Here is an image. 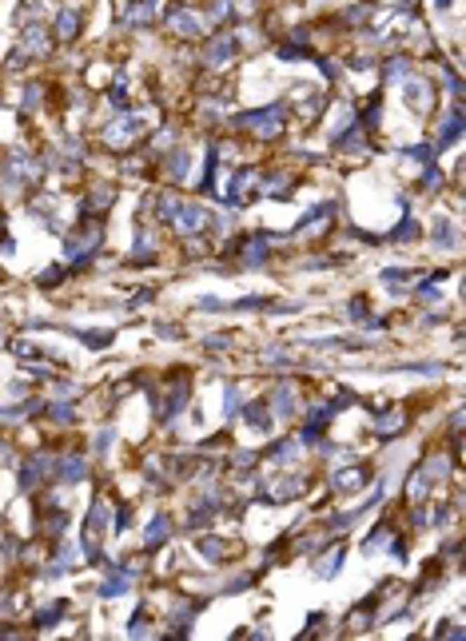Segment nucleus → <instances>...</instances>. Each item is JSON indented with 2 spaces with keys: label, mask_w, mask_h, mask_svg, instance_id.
I'll list each match as a JSON object with an SVG mask.
<instances>
[{
  "label": "nucleus",
  "mask_w": 466,
  "mask_h": 641,
  "mask_svg": "<svg viewBox=\"0 0 466 641\" xmlns=\"http://www.w3.org/2000/svg\"><path fill=\"white\" fill-rule=\"evenodd\" d=\"M235 128H239V132H251V136H259V140H275L283 132V108L279 104H267V108H259V112H244V116L235 120Z\"/></svg>",
  "instance_id": "1"
},
{
  "label": "nucleus",
  "mask_w": 466,
  "mask_h": 641,
  "mask_svg": "<svg viewBox=\"0 0 466 641\" xmlns=\"http://www.w3.org/2000/svg\"><path fill=\"white\" fill-rule=\"evenodd\" d=\"M56 474V454L52 450H32L20 462V490H36L40 482H48Z\"/></svg>",
  "instance_id": "2"
},
{
  "label": "nucleus",
  "mask_w": 466,
  "mask_h": 641,
  "mask_svg": "<svg viewBox=\"0 0 466 641\" xmlns=\"http://www.w3.org/2000/svg\"><path fill=\"white\" fill-rule=\"evenodd\" d=\"M100 239H104V227H100V223H84L76 235H68V239H64V255H72L76 263H84L88 255L100 247Z\"/></svg>",
  "instance_id": "3"
},
{
  "label": "nucleus",
  "mask_w": 466,
  "mask_h": 641,
  "mask_svg": "<svg viewBox=\"0 0 466 641\" xmlns=\"http://www.w3.org/2000/svg\"><path fill=\"white\" fill-rule=\"evenodd\" d=\"M172 223H175V231H180V235L192 239V235H199L211 223V211L204 208V203H180L175 215H172Z\"/></svg>",
  "instance_id": "4"
},
{
  "label": "nucleus",
  "mask_w": 466,
  "mask_h": 641,
  "mask_svg": "<svg viewBox=\"0 0 466 641\" xmlns=\"http://www.w3.org/2000/svg\"><path fill=\"white\" fill-rule=\"evenodd\" d=\"M235 52H239V44H235L232 32H215V36L208 40V48H204V64H211V68H227V64L235 60Z\"/></svg>",
  "instance_id": "5"
},
{
  "label": "nucleus",
  "mask_w": 466,
  "mask_h": 641,
  "mask_svg": "<svg viewBox=\"0 0 466 641\" xmlns=\"http://www.w3.org/2000/svg\"><path fill=\"white\" fill-rule=\"evenodd\" d=\"M144 128H140V116H132V112H124L120 120L108 123V132H104V140H108V148H128L135 136H140Z\"/></svg>",
  "instance_id": "6"
},
{
  "label": "nucleus",
  "mask_w": 466,
  "mask_h": 641,
  "mask_svg": "<svg viewBox=\"0 0 466 641\" xmlns=\"http://www.w3.org/2000/svg\"><path fill=\"white\" fill-rule=\"evenodd\" d=\"M187 391H192V386H187V379H184V382H172V391H168L164 398H156V419H160L164 426H168V422H172L180 410H184Z\"/></svg>",
  "instance_id": "7"
},
{
  "label": "nucleus",
  "mask_w": 466,
  "mask_h": 641,
  "mask_svg": "<svg viewBox=\"0 0 466 641\" xmlns=\"http://www.w3.org/2000/svg\"><path fill=\"white\" fill-rule=\"evenodd\" d=\"M367 554H394V558H406V546H403V538L391 530V526H379V530H371V538H367V546H363Z\"/></svg>",
  "instance_id": "8"
},
{
  "label": "nucleus",
  "mask_w": 466,
  "mask_h": 641,
  "mask_svg": "<svg viewBox=\"0 0 466 641\" xmlns=\"http://www.w3.org/2000/svg\"><path fill=\"white\" fill-rule=\"evenodd\" d=\"M168 28H172L175 36H199V32H204V16L184 8V4H175L172 13H168Z\"/></svg>",
  "instance_id": "9"
},
{
  "label": "nucleus",
  "mask_w": 466,
  "mask_h": 641,
  "mask_svg": "<svg viewBox=\"0 0 466 641\" xmlns=\"http://www.w3.org/2000/svg\"><path fill=\"white\" fill-rule=\"evenodd\" d=\"M52 478H60V482H80V478H88V458L84 454H60L56 458V474Z\"/></svg>",
  "instance_id": "10"
},
{
  "label": "nucleus",
  "mask_w": 466,
  "mask_h": 641,
  "mask_svg": "<svg viewBox=\"0 0 466 641\" xmlns=\"http://www.w3.org/2000/svg\"><path fill=\"white\" fill-rule=\"evenodd\" d=\"M267 251H271V235H251V239H244V247H239V255H244L247 267H263V263H267Z\"/></svg>",
  "instance_id": "11"
},
{
  "label": "nucleus",
  "mask_w": 466,
  "mask_h": 641,
  "mask_svg": "<svg viewBox=\"0 0 466 641\" xmlns=\"http://www.w3.org/2000/svg\"><path fill=\"white\" fill-rule=\"evenodd\" d=\"M172 530H175V526H172V514L156 510V518L147 522V534H144V538H147V550H160V546L172 538Z\"/></svg>",
  "instance_id": "12"
},
{
  "label": "nucleus",
  "mask_w": 466,
  "mask_h": 641,
  "mask_svg": "<svg viewBox=\"0 0 466 641\" xmlns=\"http://www.w3.org/2000/svg\"><path fill=\"white\" fill-rule=\"evenodd\" d=\"M4 172L13 175L16 184H36V175H40V168L32 163V156H8V163H4Z\"/></svg>",
  "instance_id": "13"
},
{
  "label": "nucleus",
  "mask_w": 466,
  "mask_h": 641,
  "mask_svg": "<svg viewBox=\"0 0 466 641\" xmlns=\"http://www.w3.org/2000/svg\"><path fill=\"white\" fill-rule=\"evenodd\" d=\"M271 410H275L279 419H295L299 403H295V386H291V382H279V386L271 391Z\"/></svg>",
  "instance_id": "14"
},
{
  "label": "nucleus",
  "mask_w": 466,
  "mask_h": 641,
  "mask_svg": "<svg viewBox=\"0 0 466 641\" xmlns=\"http://www.w3.org/2000/svg\"><path fill=\"white\" fill-rule=\"evenodd\" d=\"M403 96H406V104H411L415 112H427L430 108V84H427V80L406 76V80H403Z\"/></svg>",
  "instance_id": "15"
},
{
  "label": "nucleus",
  "mask_w": 466,
  "mask_h": 641,
  "mask_svg": "<svg viewBox=\"0 0 466 641\" xmlns=\"http://www.w3.org/2000/svg\"><path fill=\"white\" fill-rule=\"evenodd\" d=\"M371 426H375L379 438H394L399 431H406V414H403V410H382V414H375Z\"/></svg>",
  "instance_id": "16"
},
{
  "label": "nucleus",
  "mask_w": 466,
  "mask_h": 641,
  "mask_svg": "<svg viewBox=\"0 0 466 641\" xmlns=\"http://www.w3.org/2000/svg\"><path fill=\"white\" fill-rule=\"evenodd\" d=\"M367 470L363 466H351V470H335V490H343V494H351V490H363V486H367Z\"/></svg>",
  "instance_id": "17"
},
{
  "label": "nucleus",
  "mask_w": 466,
  "mask_h": 641,
  "mask_svg": "<svg viewBox=\"0 0 466 641\" xmlns=\"http://www.w3.org/2000/svg\"><path fill=\"white\" fill-rule=\"evenodd\" d=\"M152 16H156V0H132V8H128L120 20L132 28H144V25H152Z\"/></svg>",
  "instance_id": "18"
},
{
  "label": "nucleus",
  "mask_w": 466,
  "mask_h": 641,
  "mask_svg": "<svg viewBox=\"0 0 466 641\" xmlns=\"http://www.w3.org/2000/svg\"><path fill=\"white\" fill-rule=\"evenodd\" d=\"M255 184H259V172H255V168L239 172V175L232 180V196H227V199H232V203H244V199L251 196V191H255Z\"/></svg>",
  "instance_id": "19"
},
{
  "label": "nucleus",
  "mask_w": 466,
  "mask_h": 641,
  "mask_svg": "<svg viewBox=\"0 0 466 641\" xmlns=\"http://www.w3.org/2000/svg\"><path fill=\"white\" fill-rule=\"evenodd\" d=\"M52 28H56V36H60V40H76V32H80V8H60Z\"/></svg>",
  "instance_id": "20"
},
{
  "label": "nucleus",
  "mask_w": 466,
  "mask_h": 641,
  "mask_svg": "<svg viewBox=\"0 0 466 641\" xmlns=\"http://www.w3.org/2000/svg\"><path fill=\"white\" fill-rule=\"evenodd\" d=\"M430 470L427 466H415L411 470V482H406V498H411V502H422V498H427V490H430Z\"/></svg>",
  "instance_id": "21"
},
{
  "label": "nucleus",
  "mask_w": 466,
  "mask_h": 641,
  "mask_svg": "<svg viewBox=\"0 0 466 641\" xmlns=\"http://www.w3.org/2000/svg\"><path fill=\"white\" fill-rule=\"evenodd\" d=\"M64 614H68V602H48L44 609H36V614H32V626H36V629H48V626H56Z\"/></svg>",
  "instance_id": "22"
},
{
  "label": "nucleus",
  "mask_w": 466,
  "mask_h": 641,
  "mask_svg": "<svg viewBox=\"0 0 466 641\" xmlns=\"http://www.w3.org/2000/svg\"><path fill=\"white\" fill-rule=\"evenodd\" d=\"M267 458H271V462H279V466H291L295 458H299V443H295V438H283V443H271Z\"/></svg>",
  "instance_id": "23"
},
{
  "label": "nucleus",
  "mask_w": 466,
  "mask_h": 641,
  "mask_svg": "<svg viewBox=\"0 0 466 641\" xmlns=\"http://www.w3.org/2000/svg\"><path fill=\"white\" fill-rule=\"evenodd\" d=\"M112 199H116L112 187H92V196H84V211L88 215H100L104 208H112Z\"/></svg>",
  "instance_id": "24"
},
{
  "label": "nucleus",
  "mask_w": 466,
  "mask_h": 641,
  "mask_svg": "<svg viewBox=\"0 0 466 641\" xmlns=\"http://www.w3.org/2000/svg\"><path fill=\"white\" fill-rule=\"evenodd\" d=\"M458 136H462V108L454 104V108H451V120H446V128H442V136H439V151L446 148V144H454Z\"/></svg>",
  "instance_id": "25"
},
{
  "label": "nucleus",
  "mask_w": 466,
  "mask_h": 641,
  "mask_svg": "<svg viewBox=\"0 0 466 641\" xmlns=\"http://www.w3.org/2000/svg\"><path fill=\"white\" fill-rule=\"evenodd\" d=\"M343 562H347V550H343V546H335L331 554H327L319 566H315V574H319V578H335V574L343 569Z\"/></svg>",
  "instance_id": "26"
},
{
  "label": "nucleus",
  "mask_w": 466,
  "mask_h": 641,
  "mask_svg": "<svg viewBox=\"0 0 466 641\" xmlns=\"http://www.w3.org/2000/svg\"><path fill=\"white\" fill-rule=\"evenodd\" d=\"M187 172H192V156H187L184 148H175L172 156H168V175H172V180H187Z\"/></svg>",
  "instance_id": "27"
},
{
  "label": "nucleus",
  "mask_w": 466,
  "mask_h": 641,
  "mask_svg": "<svg viewBox=\"0 0 466 641\" xmlns=\"http://www.w3.org/2000/svg\"><path fill=\"white\" fill-rule=\"evenodd\" d=\"M239 414H244V419L251 422L255 431H271V419H267V407H263V403H247Z\"/></svg>",
  "instance_id": "28"
},
{
  "label": "nucleus",
  "mask_w": 466,
  "mask_h": 641,
  "mask_svg": "<svg viewBox=\"0 0 466 641\" xmlns=\"http://www.w3.org/2000/svg\"><path fill=\"white\" fill-rule=\"evenodd\" d=\"M104 526H108V502H104V498H96V502H92V510H88V526H84V530L100 534Z\"/></svg>",
  "instance_id": "29"
},
{
  "label": "nucleus",
  "mask_w": 466,
  "mask_h": 641,
  "mask_svg": "<svg viewBox=\"0 0 466 641\" xmlns=\"http://www.w3.org/2000/svg\"><path fill=\"white\" fill-rule=\"evenodd\" d=\"M430 235H434V243H439V247H458V231H454L446 220L434 223V227H430Z\"/></svg>",
  "instance_id": "30"
},
{
  "label": "nucleus",
  "mask_w": 466,
  "mask_h": 641,
  "mask_svg": "<svg viewBox=\"0 0 466 641\" xmlns=\"http://www.w3.org/2000/svg\"><path fill=\"white\" fill-rule=\"evenodd\" d=\"M40 407H44L40 398H32L25 407H0V422H20V419H28V410H40Z\"/></svg>",
  "instance_id": "31"
},
{
  "label": "nucleus",
  "mask_w": 466,
  "mask_h": 641,
  "mask_svg": "<svg viewBox=\"0 0 466 641\" xmlns=\"http://www.w3.org/2000/svg\"><path fill=\"white\" fill-rule=\"evenodd\" d=\"M44 410H48V419H52V422H60V426L76 422V407H72V403H48Z\"/></svg>",
  "instance_id": "32"
},
{
  "label": "nucleus",
  "mask_w": 466,
  "mask_h": 641,
  "mask_svg": "<svg viewBox=\"0 0 466 641\" xmlns=\"http://www.w3.org/2000/svg\"><path fill=\"white\" fill-rule=\"evenodd\" d=\"M180 203H184V199L175 196V191H164V196H160V203H156V215H160V220H172Z\"/></svg>",
  "instance_id": "33"
},
{
  "label": "nucleus",
  "mask_w": 466,
  "mask_h": 641,
  "mask_svg": "<svg viewBox=\"0 0 466 641\" xmlns=\"http://www.w3.org/2000/svg\"><path fill=\"white\" fill-rule=\"evenodd\" d=\"M128 590H132V578H120V569H116V578H108L104 586H100L104 598H116V593H128Z\"/></svg>",
  "instance_id": "34"
},
{
  "label": "nucleus",
  "mask_w": 466,
  "mask_h": 641,
  "mask_svg": "<svg viewBox=\"0 0 466 641\" xmlns=\"http://www.w3.org/2000/svg\"><path fill=\"white\" fill-rule=\"evenodd\" d=\"M223 414H227V419L239 414V386H235V382H227V391H223Z\"/></svg>",
  "instance_id": "35"
},
{
  "label": "nucleus",
  "mask_w": 466,
  "mask_h": 641,
  "mask_svg": "<svg viewBox=\"0 0 466 641\" xmlns=\"http://www.w3.org/2000/svg\"><path fill=\"white\" fill-rule=\"evenodd\" d=\"M387 76H391V80H406V76H411V60L391 56V60H387Z\"/></svg>",
  "instance_id": "36"
},
{
  "label": "nucleus",
  "mask_w": 466,
  "mask_h": 641,
  "mask_svg": "<svg viewBox=\"0 0 466 641\" xmlns=\"http://www.w3.org/2000/svg\"><path fill=\"white\" fill-rule=\"evenodd\" d=\"M415 235H418V223L411 220V215H406V220L391 231V239H394V243H403V239H415Z\"/></svg>",
  "instance_id": "37"
},
{
  "label": "nucleus",
  "mask_w": 466,
  "mask_h": 641,
  "mask_svg": "<svg viewBox=\"0 0 466 641\" xmlns=\"http://www.w3.org/2000/svg\"><path fill=\"white\" fill-rule=\"evenodd\" d=\"M25 44H28V52H44V48H48V40H44L40 28H25Z\"/></svg>",
  "instance_id": "38"
},
{
  "label": "nucleus",
  "mask_w": 466,
  "mask_h": 641,
  "mask_svg": "<svg viewBox=\"0 0 466 641\" xmlns=\"http://www.w3.org/2000/svg\"><path fill=\"white\" fill-rule=\"evenodd\" d=\"M283 187H291V175H275V180H267V184H263V196H287Z\"/></svg>",
  "instance_id": "39"
},
{
  "label": "nucleus",
  "mask_w": 466,
  "mask_h": 641,
  "mask_svg": "<svg viewBox=\"0 0 466 641\" xmlns=\"http://www.w3.org/2000/svg\"><path fill=\"white\" fill-rule=\"evenodd\" d=\"M208 16L211 20H227V16H232V0H211Z\"/></svg>",
  "instance_id": "40"
},
{
  "label": "nucleus",
  "mask_w": 466,
  "mask_h": 641,
  "mask_svg": "<svg viewBox=\"0 0 466 641\" xmlns=\"http://www.w3.org/2000/svg\"><path fill=\"white\" fill-rule=\"evenodd\" d=\"M20 104H25V112H32L40 104V84H28L25 88V96H20Z\"/></svg>",
  "instance_id": "41"
},
{
  "label": "nucleus",
  "mask_w": 466,
  "mask_h": 641,
  "mask_svg": "<svg viewBox=\"0 0 466 641\" xmlns=\"http://www.w3.org/2000/svg\"><path fill=\"white\" fill-rule=\"evenodd\" d=\"M199 550H204L208 558H223V546H220V538H204V542H199Z\"/></svg>",
  "instance_id": "42"
},
{
  "label": "nucleus",
  "mask_w": 466,
  "mask_h": 641,
  "mask_svg": "<svg viewBox=\"0 0 466 641\" xmlns=\"http://www.w3.org/2000/svg\"><path fill=\"white\" fill-rule=\"evenodd\" d=\"M112 526H116V530H128V526H132V510L120 506V510H116V518H112Z\"/></svg>",
  "instance_id": "43"
},
{
  "label": "nucleus",
  "mask_w": 466,
  "mask_h": 641,
  "mask_svg": "<svg viewBox=\"0 0 466 641\" xmlns=\"http://www.w3.org/2000/svg\"><path fill=\"white\" fill-rule=\"evenodd\" d=\"M406 160H418V163H427L430 156H434V148H403Z\"/></svg>",
  "instance_id": "44"
},
{
  "label": "nucleus",
  "mask_w": 466,
  "mask_h": 641,
  "mask_svg": "<svg viewBox=\"0 0 466 641\" xmlns=\"http://www.w3.org/2000/svg\"><path fill=\"white\" fill-rule=\"evenodd\" d=\"M379 279H382V283H411L415 275H411V271H382Z\"/></svg>",
  "instance_id": "45"
},
{
  "label": "nucleus",
  "mask_w": 466,
  "mask_h": 641,
  "mask_svg": "<svg viewBox=\"0 0 466 641\" xmlns=\"http://www.w3.org/2000/svg\"><path fill=\"white\" fill-rule=\"evenodd\" d=\"M156 335H164V339H180V327H172V323H160V327H156Z\"/></svg>",
  "instance_id": "46"
},
{
  "label": "nucleus",
  "mask_w": 466,
  "mask_h": 641,
  "mask_svg": "<svg viewBox=\"0 0 466 641\" xmlns=\"http://www.w3.org/2000/svg\"><path fill=\"white\" fill-rule=\"evenodd\" d=\"M227 343H232V339H227V335H220V339H215V335H211V339H208V343H204V346H208L211 355H215V351H223V346H227Z\"/></svg>",
  "instance_id": "47"
},
{
  "label": "nucleus",
  "mask_w": 466,
  "mask_h": 641,
  "mask_svg": "<svg viewBox=\"0 0 466 641\" xmlns=\"http://www.w3.org/2000/svg\"><path fill=\"white\" fill-rule=\"evenodd\" d=\"M112 438H116L112 431H104V434L96 438V450H100V454H108V450H112Z\"/></svg>",
  "instance_id": "48"
},
{
  "label": "nucleus",
  "mask_w": 466,
  "mask_h": 641,
  "mask_svg": "<svg viewBox=\"0 0 466 641\" xmlns=\"http://www.w3.org/2000/svg\"><path fill=\"white\" fill-rule=\"evenodd\" d=\"M60 275H64L60 267H48V271L40 275V283H60Z\"/></svg>",
  "instance_id": "49"
},
{
  "label": "nucleus",
  "mask_w": 466,
  "mask_h": 641,
  "mask_svg": "<svg viewBox=\"0 0 466 641\" xmlns=\"http://www.w3.org/2000/svg\"><path fill=\"white\" fill-rule=\"evenodd\" d=\"M347 311H351L355 319H363V315H367V303H363V299H351V307H347Z\"/></svg>",
  "instance_id": "50"
},
{
  "label": "nucleus",
  "mask_w": 466,
  "mask_h": 641,
  "mask_svg": "<svg viewBox=\"0 0 466 641\" xmlns=\"http://www.w3.org/2000/svg\"><path fill=\"white\" fill-rule=\"evenodd\" d=\"M319 68H323V76H327V80H335V76H339V68H335V60H319Z\"/></svg>",
  "instance_id": "51"
},
{
  "label": "nucleus",
  "mask_w": 466,
  "mask_h": 641,
  "mask_svg": "<svg viewBox=\"0 0 466 641\" xmlns=\"http://www.w3.org/2000/svg\"><path fill=\"white\" fill-rule=\"evenodd\" d=\"M235 462H239V466H251V462H255V454H251V450H235Z\"/></svg>",
  "instance_id": "52"
},
{
  "label": "nucleus",
  "mask_w": 466,
  "mask_h": 641,
  "mask_svg": "<svg viewBox=\"0 0 466 641\" xmlns=\"http://www.w3.org/2000/svg\"><path fill=\"white\" fill-rule=\"evenodd\" d=\"M434 4H439V8H451V4H454V0H434Z\"/></svg>",
  "instance_id": "53"
}]
</instances>
